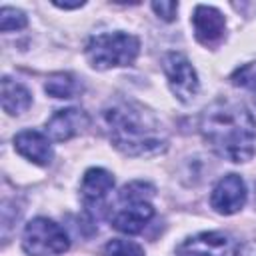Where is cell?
Returning <instances> with one entry per match:
<instances>
[{"mask_svg":"<svg viewBox=\"0 0 256 256\" xmlns=\"http://www.w3.org/2000/svg\"><path fill=\"white\" fill-rule=\"evenodd\" d=\"M200 132L212 150L232 162H246L254 154L256 120L234 102L218 100L200 116Z\"/></svg>","mask_w":256,"mask_h":256,"instance_id":"6da1fadb","label":"cell"},{"mask_svg":"<svg viewBox=\"0 0 256 256\" xmlns=\"http://www.w3.org/2000/svg\"><path fill=\"white\" fill-rule=\"evenodd\" d=\"M104 122L112 144L128 156H150L166 148V136L158 120L142 106L116 102L104 110Z\"/></svg>","mask_w":256,"mask_h":256,"instance_id":"7a4b0ae2","label":"cell"},{"mask_svg":"<svg viewBox=\"0 0 256 256\" xmlns=\"http://www.w3.org/2000/svg\"><path fill=\"white\" fill-rule=\"evenodd\" d=\"M154 196V186L148 182H130L118 194V204L112 212V226L124 234H138L152 220L154 208L150 198Z\"/></svg>","mask_w":256,"mask_h":256,"instance_id":"3957f363","label":"cell"},{"mask_svg":"<svg viewBox=\"0 0 256 256\" xmlns=\"http://www.w3.org/2000/svg\"><path fill=\"white\" fill-rule=\"evenodd\" d=\"M140 52V40L126 32H106L96 34L86 44L88 62L98 68H114V66H130Z\"/></svg>","mask_w":256,"mask_h":256,"instance_id":"277c9868","label":"cell"},{"mask_svg":"<svg viewBox=\"0 0 256 256\" xmlns=\"http://www.w3.org/2000/svg\"><path fill=\"white\" fill-rule=\"evenodd\" d=\"M70 242L62 226L48 218H34L26 224L22 248L30 256H58L68 250Z\"/></svg>","mask_w":256,"mask_h":256,"instance_id":"5b68a950","label":"cell"},{"mask_svg":"<svg viewBox=\"0 0 256 256\" xmlns=\"http://www.w3.org/2000/svg\"><path fill=\"white\" fill-rule=\"evenodd\" d=\"M164 72L168 76L170 90L180 102H190L198 94V76L190 64V60L180 52H170L164 56Z\"/></svg>","mask_w":256,"mask_h":256,"instance_id":"8992f818","label":"cell"},{"mask_svg":"<svg viewBox=\"0 0 256 256\" xmlns=\"http://www.w3.org/2000/svg\"><path fill=\"white\" fill-rule=\"evenodd\" d=\"M176 256H238V244L224 232H200L186 238Z\"/></svg>","mask_w":256,"mask_h":256,"instance_id":"52a82bcc","label":"cell"},{"mask_svg":"<svg viewBox=\"0 0 256 256\" xmlns=\"http://www.w3.org/2000/svg\"><path fill=\"white\" fill-rule=\"evenodd\" d=\"M246 204V186L238 174H228L218 180L212 190L210 206L220 214H234Z\"/></svg>","mask_w":256,"mask_h":256,"instance_id":"ba28073f","label":"cell"},{"mask_svg":"<svg viewBox=\"0 0 256 256\" xmlns=\"http://www.w3.org/2000/svg\"><path fill=\"white\" fill-rule=\"evenodd\" d=\"M88 114L80 108H64L56 110L46 122V136L54 142H66L78 136L88 126Z\"/></svg>","mask_w":256,"mask_h":256,"instance_id":"9c48e42d","label":"cell"},{"mask_svg":"<svg viewBox=\"0 0 256 256\" xmlns=\"http://www.w3.org/2000/svg\"><path fill=\"white\" fill-rule=\"evenodd\" d=\"M192 26H194L196 40L200 44H204V46H212V44H216L224 36L226 20H224L222 12L216 10L214 6L200 4V6L194 8Z\"/></svg>","mask_w":256,"mask_h":256,"instance_id":"30bf717a","label":"cell"},{"mask_svg":"<svg viewBox=\"0 0 256 256\" xmlns=\"http://www.w3.org/2000/svg\"><path fill=\"white\" fill-rule=\"evenodd\" d=\"M14 148L38 166H48L52 162V146L50 138L38 130H22L14 136Z\"/></svg>","mask_w":256,"mask_h":256,"instance_id":"8fae6325","label":"cell"},{"mask_svg":"<svg viewBox=\"0 0 256 256\" xmlns=\"http://www.w3.org/2000/svg\"><path fill=\"white\" fill-rule=\"evenodd\" d=\"M114 188V176L104 168H90L82 178V198L86 204H100Z\"/></svg>","mask_w":256,"mask_h":256,"instance_id":"7c38bea8","label":"cell"},{"mask_svg":"<svg viewBox=\"0 0 256 256\" xmlns=\"http://www.w3.org/2000/svg\"><path fill=\"white\" fill-rule=\"evenodd\" d=\"M32 104V94L28 92L26 86L20 82H14L10 78H2V108L8 114H22L30 108Z\"/></svg>","mask_w":256,"mask_h":256,"instance_id":"4fadbf2b","label":"cell"},{"mask_svg":"<svg viewBox=\"0 0 256 256\" xmlns=\"http://www.w3.org/2000/svg\"><path fill=\"white\" fill-rule=\"evenodd\" d=\"M44 90L54 98H72V96H76L80 92V84L72 74L58 72V74H52L46 80Z\"/></svg>","mask_w":256,"mask_h":256,"instance_id":"5bb4252c","label":"cell"},{"mask_svg":"<svg viewBox=\"0 0 256 256\" xmlns=\"http://www.w3.org/2000/svg\"><path fill=\"white\" fill-rule=\"evenodd\" d=\"M230 80L234 86L246 88L256 94V62H248V64H242L240 68H236L232 72Z\"/></svg>","mask_w":256,"mask_h":256,"instance_id":"9a60e30c","label":"cell"},{"mask_svg":"<svg viewBox=\"0 0 256 256\" xmlns=\"http://www.w3.org/2000/svg\"><path fill=\"white\" fill-rule=\"evenodd\" d=\"M104 254L106 256H144V250L136 242L114 238L104 246Z\"/></svg>","mask_w":256,"mask_h":256,"instance_id":"2e32d148","label":"cell"},{"mask_svg":"<svg viewBox=\"0 0 256 256\" xmlns=\"http://www.w3.org/2000/svg\"><path fill=\"white\" fill-rule=\"evenodd\" d=\"M28 24L26 20V14L18 8H10V6H4L0 10V30L2 32H10V30H18V28H24Z\"/></svg>","mask_w":256,"mask_h":256,"instance_id":"e0dca14e","label":"cell"},{"mask_svg":"<svg viewBox=\"0 0 256 256\" xmlns=\"http://www.w3.org/2000/svg\"><path fill=\"white\" fill-rule=\"evenodd\" d=\"M152 8L158 16H162L164 20H174L176 16V10H178V4L176 2H152Z\"/></svg>","mask_w":256,"mask_h":256,"instance_id":"ac0fdd59","label":"cell"},{"mask_svg":"<svg viewBox=\"0 0 256 256\" xmlns=\"http://www.w3.org/2000/svg\"><path fill=\"white\" fill-rule=\"evenodd\" d=\"M54 6H58V8H64V10H70V8H80V6H84V2H76V4H64V2H54Z\"/></svg>","mask_w":256,"mask_h":256,"instance_id":"d6986e66","label":"cell"}]
</instances>
